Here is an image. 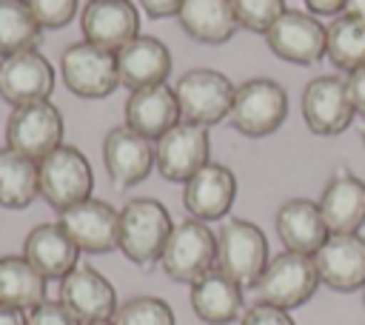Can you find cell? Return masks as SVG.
I'll use <instances>...</instances> for the list:
<instances>
[{
	"instance_id": "1",
	"label": "cell",
	"mask_w": 365,
	"mask_h": 325,
	"mask_svg": "<svg viewBox=\"0 0 365 325\" xmlns=\"http://www.w3.org/2000/svg\"><path fill=\"white\" fill-rule=\"evenodd\" d=\"M174 231L171 214L160 200L137 197L120 208V251L140 268L160 262L165 242Z\"/></svg>"
},
{
	"instance_id": "2",
	"label": "cell",
	"mask_w": 365,
	"mask_h": 325,
	"mask_svg": "<svg viewBox=\"0 0 365 325\" xmlns=\"http://www.w3.org/2000/svg\"><path fill=\"white\" fill-rule=\"evenodd\" d=\"M268 265V239L251 220H228L217 231V268L240 288H257Z\"/></svg>"
},
{
	"instance_id": "3",
	"label": "cell",
	"mask_w": 365,
	"mask_h": 325,
	"mask_svg": "<svg viewBox=\"0 0 365 325\" xmlns=\"http://www.w3.org/2000/svg\"><path fill=\"white\" fill-rule=\"evenodd\" d=\"M285 117H288V94L277 80L251 77L237 86L228 120L240 134L251 140L268 137L285 123Z\"/></svg>"
},
{
	"instance_id": "4",
	"label": "cell",
	"mask_w": 365,
	"mask_h": 325,
	"mask_svg": "<svg viewBox=\"0 0 365 325\" xmlns=\"http://www.w3.org/2000/svg\"><path fill=\"white\" fill-rule=\"evenodd\" d=\"M37 168H40V197L54 211H66L91 197L94 174H91V162L80 148L63 143L48 157H43Z\"/></svg>"
},
{
	"instance_id": "5",
	"label": "cell",
	"mask_w": 365,
	"mask_h": 325,
	"mask_svg": "<svg viewBox=\"0 0 365 325\" xmlns=\"http://www.w3.org/2000/svg\"><path fill=\"white\" fill-rule=\"evenodd\" d=\"M160 265L174 282H197L217 265V234L194 217L177 222L165 242Z\"/></svg>"
},
{
	"instance_id": "6",
	"label": "cell",
	"mask_w": 365,
	"mask_h": 325,
	"mask_svg": "<svg viewBox=\"0 0 365 325\" xmlns=\"http://www.w3.org/2000/svg\"><path fill=\"white\" fill-rule=\"evenodd\" d=\"M317 285H319V274H317L314 257L282 251L274 259H268L257 282V294H259V302L291 311V308L305 305L314 296Z\"/></svg>"
},
{
	"instance_id": "7",
	"label": "cell",
	"mask_w": 365,
	"mask_h": 325,
	"mask_svg": "<svg viewBox=\"0 0 365 325\" xmlns=\"http://www.w3.org/2000/svg\"><path fill=\"white\" fill-rule=\"evenodd\" d=\"M234 91H237V86L217 68H191L174 86L182 120L205 125V128L217 125L228 117Z\"/></svg>"
},
{
	"instance_id": "8",
	"label": "cell",
	"mask_w": 365,
	"mask_h": 325,
	"mask_svg": "<svg viewBox=\"0 0 365 325\" xmlns=\"http://www.w3.org/2000/svg\"><path fill=\"white\" fill-rule=\"evenodd\" d=\"M60 77L66 88L83 100L108 97L117 86V57L94 43H71L60 54Z\"/></svg>"
},
{
	"instance_id": "9",
	"label": "cell",
	"mask_w": 365,
	"mask_h": 325,
	"mask_svg": "<svg viewBox=\"0 0 365 325\" xmlns=\"http://www.w3.org/2000/svg\"><path fill=\"white\" fill-rule=\"evenodd\" d=\"M6 145L40 162L63 145V114L48 100L11 108L6 120Z\"/></svg>"
},
{
	"instance_id": "10",
	"label": "cell",
	"mask_w": 365,
	"mask_h": 325,
	"mask_svg": "<svg viewBox=\"0 0 365 325\" xmlns=\"http://www.w3.org/2000/svg\"><path fill=\"white\" fill-rule=\"evenodd\" d=\"M157 171L168 182H188L211 154V140L208 128L180 120L171 131H165L157 143Z\"/></svg>"
},
{
	"instance_id": "11",
	"label": "cell",
	"mask_w": 365,
	"mask_h": 325,
	"mask_svg": "<svg viewBox=\"0 0 365 325\" xmlns=\"http://www.w3.org/2000/svg\"><path fill=\"white\" fill-rule=\"evenodd\" d=\"M268 48L288 63L314 66L325 57V26L311 11L285 9L265 31Z\"/></svg>"
},
{
	"instance_id": "12",
	"label": "cell",
	"mask_w": 365,
	"mask_h": 325,
	"mask_svg": "<svg viewBox=\"0 0 365 325\" xmlns=\"http://www.w3.org/2000/svg\"><path fill=\"white\" fill-rule=\"evenodd\" d=\"M302 120L319 137H336L354 123V103L342 77H314L302 88Z\"/></svg>"
},
{
	"instance_id": "13",
	"label": "cell",
	"mask_w": 365,
	"mask_h": 325,
	"mask_svg": "<svg viewBox=\"0 0 365 325\" xmlns=\"http://www.w3.org/2000/svg\"><path fill=\"white\" fill-rule=\"evenodd\" d=\"M103 162L114 188H131L143 182L151 174V168H157L154 140L137 134L125 123L114 125L103 140Z\"/></svg>"
},
{
	"instance_id": "14",
	"label": "cell",
	"mask_w": 365,
	"mask_h": 325,
	"mask_svg": "<svg viewBox=\"0 0 365 325\" xmlns=\"http://www.w3.org/2000/svg\"><path fill=\"white\" fill-rule=\"evenodd\" d=\"M63 231L83 254H108L120 245V211L103 200H83L60 211Z\"/></svg>"
},
{
	"instance_id": "15",
	"label": "cell",
	"mask_w": 365,
	"mask_h": 325,
	"mask_svg": "<svg viewBox=\"0 0 365 325\" xmlns=\"http://www.w3.org/2000/svg\"><path fill=\"white\" fill-rule=\"evenodd\" d=\"M51 88H54V68L37 48L0 57V97L11 108L43 103L48 100Z\"/></svg>"
},
{
	"instance_id": "16",
	"label": "cell",
	"mask_w": 365,
	"mask_h": 325,
	"mask_svg": "<svg viewBox=\"0 0 365 325\" xmlns=\"http://www.w3.org/2000/svg\"><path fill=\"white\" fill-rule=\"evenodd\" d=\"M83 40L106 51H120L140 34V14L131 0H88L80 11Z\"/></svg>"
},
{
	"instance_id": "17",
	"label": "cell",
	"mask_w": 365,
	"mask_h": 325,
	"mask_svg": "<svg viewBox=\"0 0 365 325\" xmlns=\"http://www.w3.org/2000/svg\"><path fill=\"white\" fill-rule=\"evenodd\" d=\"M60 302L74 314L80 325L111 319L117 311L114 285L91 265H77L60 279Z\"/></svg>"
},
{
	"instance_id": "18",
	"label": "cell",
	"mask_w": 365,
	"mask_h": 325,
	"mask_svg": "<svg viewBox=\"0 0 365 325\" xmlns=\"http://www.w3.org/2000/svg\"><path fill=\"white\" fill-rule=\"evenodd\" d=\"M319 282L331 291L365 288V237L359 234H328L322 248L314 254Z\"/></svg>"
},
{
	"instance_id": "19",
	"label": "cell",
	"mask_w": 365,
	"mask_h": 325,
	"mask_svg": "<svg viewBox=\"0 0 365 325\" xmlns=\"http://www.w3.org/2000/svg\"><path fill=\"white\" fill-rule=\"evenodd\" d=\"M237 197V177L222 162H205L188 182H182V205L194 220L211 222L228 214Z\"/></svg>"
},
{
	"instance_id": "20",
	"label": "cell",
	"mask_w": 365,
	"mask_h": 325,
	"mask_svg": "<svg viewBox=\"0 0 365 325\" xmlns=\"http://www.w3.org/2000/svg\"><path fill=\"white\" fill-rule=\"evenodd\" d=\"M317 205L328 234H359L365 225V182L354 171L336 168L325 182Z\"/></svg>"
},
{
	"instance_id": "21",
	"label": "cell",
	"mask_w": 365,
	"mask_h": 325,
	"mask_svg": "<svg viewBox=\"0 0 365 325\" xmlns=\"http://www.w3.org/2000/svg\"><path fill=\"white\" fill-rule=\"evenodd\" d=\"M117 77L128 91L163 86L171 74V51L163 40L151 34H137L117 54Z\"/></svg>"
},
{
	"instance_id": "22",
	"label": "cell",
	"mask_w": 365,
	"mask_h": 325,
	"mask_svg": "<svg viewBox=\"0 0 365 325\" xmlns=\"http://www.w3.org/2000/svg\"><path fill=\"white\" fill-rule=\"evenodd\" d=\"M123 114H125V125L128 128H134L137 134H143V137H148L154 143L182 120L177 94L165 83L131 91L128 100H125Z\"/></svg>"
},
{
	"instance_id": "23",
	"label": "cell",
	"mask_w": 365,
	"mask_h": 325,
	"mask_svg": "<svg viewBox=\"0 0 365 325\" xmlns=\"http://www.w3.org/2000/svg\"><path fill=\"white\" fill-rule=\"evenodd\" d=\"M23 257L46 277V279H63L71 268H77L80 248L71 242V237L63 231L60 222H40L26 234Z\"/></svg>"
},
{
	"instance_id": "24",
	"label": "cell",
	"mask_w": 365,
	"mask_h": 325,
	"mask_svg": "<svg viewBox=\"0 0 365 325\" xmlns=\"http://www.w3.org/2000/svg\"><path fill=\"white\" fill-rule=\"evenodd\" d=\"M274 225H277V234H279L285 251L314 257L322 248V242L328 239V225L322 220L319 205L311 200H302V197L282 202Z\"/></svg>"
},
{
	"instance_id": "25",
	"label": "cell",
	"mask_w": 365,
	"mask_h": 325,
	"mask_svg": "<svg viewBox=\"0 0 365 325\" xmlns=\"http://www.w3.org/2000/svg\"><path fill=\"white\" fill-rule=\"evenodd\" d=\"M188 299H191L194 314L205 325H231L234 319H240V314L245 308L242 288L231 277H225L220 268H211L205 277L191 282Z\"/></svg>"
},
{
	"instance_id": "26",
	"label": "cell",
	"mask_w": 365,
	"mask_h": 325,
	"mask_svg": "<svg viewBox=\"0 0 365 325\" xmlns=\"http://www.w3.org/2000/svg\"><path fill=\"white\" fill-rule=\"evenodd\" d=\"M177 17L182 31L205 46H220L240 29L231 0H182Z\"/></svg>"
},
{
	"instance_id": "27",
	"label": "cell",
	"mask_w": 365,
	"mask_h": 325,
	"mask_svg": "<svg viewBox=\"0 0 365 325\" xmlns=\"http://www.w3.org/2000/svg\"><path fill=\"white\" fill-rule=\"evenodd\" d=\"M40 197V168L34 160L0 145V205L20 211Z\"/></svg>"
},
{
	"instance_id": "28",
	"label": "cell",
	"mask_w": 365,
	"mask_h": 325,
	"mask_svg": "<svg viewBox=\"0 0 365 325\" xmlns=\"http://www.w3.org/2000/svg\"><path fill=\"white\" fill-rule=\"evenodd\" d=\"M46 299V277L26 257H0V302L31 311Z\"/></svg>"
},
{
	"instance_id": "29",
	"label": "cell",
	"mask_w": 365,
	"mask_h": 325,
	"mask_svg": "<svg viewBox=\"0 0 365 325\" xmlns=\"http://www.w3.org/2000/svg\"><path fill=\"white\" fill-rule=\"evenodd\" d=\"M325 57L339 71L351 74L365 66V20L354 14H336L325 26Z\"/></svg>"
},
{
	"instance_id": "30",
	"label": "cell",
	"mask_w": 365,
	"mask_h": 325,
	"mask_svg": "<svg viewBox=\"0 0 365 325\" xmlns=\"http://www.w3.org/2000/svg\"><path fill=\"white\" fill-rule=\"evenodd\" d=\"M43 26L26 0H0V57L31 51L40 46Z\"/></svg>"
},
{
	"instance_id": "31",
	"label": "cell",
	"mask_w": 365,
	"mask_h": 325,
	"mask_svg": "<svg viewBox=\"0 0 365 325\" xmlns=\"http://www.w3.org/2000/svg\"><path fill=\"white\" fill-rule=\"evenodd\" d=\"M111 322L114 325H177L171 305L165 299H160V296L125 299L123 305H117Z\"/></svg>"
},
{
	"instance_id": "32",
	"label": "cell",
	"mask_w": 365,
	"mask_h": 325,
	"mask_svg": "<svg viewBox=\"0 0 365 325\" xmlns=\"http://www.w3.org/2000/svg\"><path fill=\"white\" fill-rule=\"evenodd\" d=\"M231 9L242 29L265 34L274 26V20L285 11V0H231Z\"/></svg>"
},
{
	"instance_id": "33",
	"label": "cell",
	"mask_w": 365,
	"mask_h": 325,
	"mask_svg": "<svg viewBox=\"0 0 365 325\" xmlns=\"http://www.w3.org/2000/svg\"><path fill=\"white\" fill-rule=\"evenodd\" d=\"M43 29H63L74 20L80 0H26Z\"/></svg>"
},
{
	"instance_id": "34",
	"label": "cell",
	"mask_w": 365,
	"mask_h": 325,
	"mask_svg": "<svg viewBox=\"0 0 365 325\" xmlns=\"http://www.w3.org/2000/svg\"><path fill=\"white\" fill-rule=\"evenodd\" d=\"M26 325H80L74 319V314L57 299H43L40 305H34L29 314H26Z\"/></svg>"
},
{
	"instance_id": "35",
	"label": "cell",
	"mask_w": 365,
	"mask_h": 325,
	"mask_svg": "<svg viewBox=\"0 0 365 325\" xmlns=\"http://www.w3.org/2000/svg\"><path fill=\"white\" fill-rule=\"evenodd\" d=\"M242 325H297L285 308L268 305V302H254L251 308L242 311Z\"/></svg>"
},
{
	"instance_id": "36",
	"label": "cell",
	"mask_w": 365,
	"mask_h": 325,
	"mask_svg": "<svg viewBox=\"0 0 365 325\" xmlns=\"http://www.w3.org/2000/svg\"><path fill=\"white\" fill-rule=\"evenodd\" d=\"M345 86H348V94H351V103H354V111L365 117V66L351 71L345 77Z\"/></svg>"
},
{
	"instance_id": "37",
	"label": "cell",
	"mask_w": 365,
	"mask_h": 325,
	"mask_svg": "<svg viewBox=\"0 0 365 325\" xmlns=\"http://www.w3.org/2000/svg\"><path fill=\"white\" fill-rule=\"evenodd\" d=\"M140 6H143V11H145L148 17L160 20V17H171V14H177L180 6H182V0H140Z\"/></svg>"
},
{
	"instance_id": "38",
	"label": "cell",
	"mask_w": 365,
	"mask_h": 325,
	"mask_svg": "<svg viewBox=\"0 0 365 325\" xmlns=\"http://www.w3.org/2000/svg\"><path fill=\"white\" fill-rule=\"evenodd\" d=\"M308 6V11L317 17H336L345 11V0H302Z\"/></svg>"
},
{
	"instance_id": "39",
	"label": "cell",
	"mask_w": 365,
	"mask_h": 325,
	"mask_svg": "<svg viewBox=\"0 0 365 325\" xmlns=\"http://www.w3.org/2000/svg\"><path fill=\"white\" fill-rule=\"evenodd\" d=\"M0 325H26V311L0 302Z\"/></svg>"
},
{
	"instance_id": "40",
	"label": "cell",
	"mask_w": 365,
	"mask_h": 325,
	"mask_svg": "<svg viewBox=\"0 0 365 325\" xmlns=\"http://www.w3.org/2000/svg\"><path fill=\"white\" fill-rule=\"evenodd\" d=\"M345 14L365 20V0H345Z\"/></svg>"
},
{
	"instance_id": "41",
	"label": "cell",
	"mask_w": 365,
	"mask_h": 325,
	"mask_svg": "<svg viewBox=\"0 0 365 325\" xmlns=\"http://www.w3.org/2000/svg\"><path fill=\"white\" fill-rule=\"evenodd\" d=\"M86 325H114L111 319H100V322H86Z\"/></svg>"
},
{
	"instance_id": "42",
	"label": "cell",
	"mask_w": 365,
	"mask_h": 325,
	"mask_svg": "<svg viewBox=\"0 0 365 325\" xmlns=\"http://www.w3.org/2000/svg\"><path fill=\"white\" fill-rule=\"evenodd\" d=\"M362 145H365V128H362Z\"/></svg>"
},
{
	"instance_id": "43",
	"label": "cell",
	"mask_w": 365,
	"mask_h": 325,
	"mask_svg": "<svg viewBox=\"0 0 365 325\" xmlns=\"http://www.w3.org/2000/svg\"><path fill=\"white\" fill-rule=\"evenodd\" d=\"M362 291H365V288H362ZM362 296H365V294H362Z\"/></svg>"
}]
</instances>
